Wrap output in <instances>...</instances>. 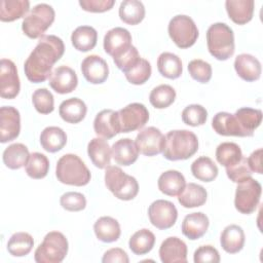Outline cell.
Segmentation results:
<instances>
[{
  "mask_svg": "<svg viewBox=\"0 0 263 263\" xmlns=\"http://www.w3.org/2000/svg\"><path fill=\"white\" fill-rule=\"evenodd\" d=\"M65 45L55 35H43L24 64V71L29 81L40 83L51 75L53 65L63 57Z\"/></svg>",
  "mask_w": 263,
  "mask_h": 263,
  "instance_id": "cell-1",
  "label": "cell"
},
{
  "mask_svg": "<svg viewBox=\"0 0 263 263\" xmlns=\"http://www.w3.org/2000/svg\"><path fill=\"white\" fill-rule=\"evenodd\" d=\"M163 157L167 160H185L193 156L198 150L196 135L187 129H175L165 136Z\"/></svg>",
  "mask_w": 263,
  "mask_h": 263,
  "instance_id": "cell-2",
  "label": "cell"
},
{
  "mask_svg": "<svg viewBox=\"0 0 263 263\" xmlns=\"http://www.w3.org/2000/svg\"><path fill=\"white\" fill-rule=\"evenodd\" d=\"M55 176L61 183L78 187L87 185L91 178L85 163L79 156L72 153L65 154L58 160Z\"/></svg>",
  "mask_w": 263,
  "mask_h": 263,
  "instance_id": "cell-3",
  "label": "cell"
},
{
  "mask_svg": "<svg viewBox=\"0 0 263 263\" xmlns=\"http://www.w3.org/2000/svg\"><path fill=\"white\" fill-rule=\"evenodd\" d=\"M206 45L210 53L219 61H226L234 53V34L225 23H215L206 31Z\"/></svg>",
  "mask_w": 263,
  "mask_h": 263,
  "instance_id": "cell-4",
  "label": "cell"
},
{
  "mask_svg": "<svg viewBox=\"0 0 263 263\" xmlns=\"http://www.w3.org/2000/svg\"><path fill=\"white\" fill-rule=\"evenodd\" d=\"M105 185L120 200H132L139 192V184L136 178L125 174L116 165L106 167Z\"/></svg>",
  "mask_w": 263,
  "mask_h": 263,
  "instance_id": "cell-5",
  "label": "cell"
},
{
  "mask_svg": "<svg viewBox=\"0 0 263 263\" xmlns=\"http://www.w3.org/2000/svg\"><path fill=\"white\" fill-rule=\"evenodd\" d=\"M69 243L66 236L59 231L48 232L34 253L37 263H60L67 256Z\"/></svg>",
  "mask_w": 263,
  "mask_h": 263,
  "instance_id": "cell-6",
  "label": "cell"
},
{
  "mask_svg": "<svg viewBox=\"0 0 263 263\" xmlns=\"http://www.w3.org/2000/svg\"><path fill=\"white\" fill-rule=\"evenodd\" d=\"M55 12L52 6L46 3L35 5L22 22V30L31 39L41 38L44 32L54 21Z\"/></svg>",
  "mask_w": 263,
  "mask_h": 263,
  "instance_id": "cell-7",
  "label": "cell"
},
{
  "mask_svg": "<svg viewBox=\"0 0 263 263\" xmlns=\"http://www.w3.org/2000/svg\"><path fill=\"white\" fill-rule=\"evenodd\" d=\"M167 32L179 48L191 47L198 38V29L194 21L185 14L175 15L168 23Z\"/></svg>",
  "mask_w": 263,
  "mask_h": 263,
  "instance_id": "cell-8",
  "label": "cell"
},
{
  "mask_svg": "<svg viewBox=\"0 0 263 263\" xmlns=\"http://www.w3.org/2000/svg\"><path fill=\"white\" fill-rule=\"evenodd\" d=\"M261 192V184L252 177L238 183L234 197L235 209L245 215L254 213L259 204Z\"/></svg>",
  "mask_w": 263,
  "mask_h": 263,
  "instance_id": "cell-9",
  "label": "cell"
},
{
  "mask_svg": "<svg viewBox=\"0 0 263 263\" xmlns=\"http://www.w3.org/2000/svg\"><path fill=\"white\" fill-rule=\"evenodd\" d=\"M118 112L120 132L129 133L142 128L149 120V111L141 103H132Z\"/></svg>",
  "mask_w": 263,
  "mask_h": 263,
  "instance_id": "cell-10",
  "label": "cell"
},
{
  "mask_svg": "<svg viewBox=\"0 0 263 263\" xmlns=\"http://www.w3.org/2000/svg\"><path fill=\"white\" fill-rule=\"evenodd\" d=\"M148 217L154 227L165 230L175 225L178 218V211L172 201L157 199L149 205Z\"/></svg>",
  "mask_w": 263,
  "mask_h": 263,
  "instance_id": "cell-11",
  "label": "cell"
},
{
  "mask_svg": "<svg viewBox=\"0 0 263 263\" xmlns=\"http://www.w3.org/2000/svg\"><path fill=\"white\" fill-rule=\"evenodd\" d=\"M21 89L20 77L15 64L8 59L0 62V96L3 99H14Z\"/></svg>",
  "mask_w": 263,
  "mask_h": 263,
  "instance_id": "cell-12",
  "label": "cell"
},
{
  "mask_svg": "<svg viewBox=\"0 0 263 263\" xmlns=\"http://www.w3.org/2000/svg\"><path fill=\"white\" fill-rule=\"evenodd\" d=\"M164 140L165 137L158 128L149 126L140 130L136 137L135 143L140 153L146 156H154L162 153Z\"/></svg>",
  "mask_w": 263,
  "mask_h": 263,
  "instance_id": "cell-13",
  "label": "cell"
},
{
  "mask_svg": "<svg viewBox=\"0 0 263 263\" xmlns=\"http://www.w3.org/2000/svg\"><path fill=\"white\" fill-rule=\"evenodd\" d=\"M21 132V116L16 108L3 106L0 108V142L7 143L16 139Z\"/></svg>",
  "mask_w": 263,
  "mask_h": 263,
  "instance_id": "cell-14",
  "label": "cell"
},
{
  "mask_svg": "<svg viewBox=\"0 0 263 263\" xmlns=\"http://www.w3.org/2000/svg\"><path fill=\"white\" fill-rule=\"evenodd\" d=\"M103 44L106 53L115 59L132 46V35L128 30L115 27L105 34Z\"/></svg>",
  "mask_w": 263,
  "mask_h": 263,
  "instance_id": "cell-15",
  "label": "cell"
},
{
  "mask_svg": "<svg viewBox=\"0 0 263 263\" xmlns=\"http://www.w3.org/2000/svg\"><path fill=\"white\" fill-rule=\"evenodd\" d=\"M81 72L89 83L101 84L104 83L109 76V67L103 58L97 54H90L82 61Z\"/></svg>",
  "mask_w": 263,
  "mask_h": 263,
  "instance_id": "cell-16",
  "label": "cell"
},
{
  "mask_svg": "<svg viewBox=\"0 0 263 263\" xmlns=\"http://www.w3.org/2000/svg\"><path fill=\"white\" fill-rule=\"evenodd\" d=\"M93 129L98 136L107 140L120 134L118 112L112 109H104L100 111L95 117Z\"/></svg>",
  "mask_w": 263,
  "mask_h": 263,
  "instance_id": "cell-17",
  "label": "cell"
},
{
  "mask_svg": "<svg viewBox=\"0 0 263 263\" xmlns=\"http://www.w3.org/2000/svg\"><path fill=\"white\" fill-rule=\"evenodd\" d=\"M48 83L58 93H70L77 87L78 77L72 68L68 66H60L51 73Z\"/></svg>",
  "mask_w": 263,
  "mask_h": 263,
  "instance_id": "cell-18",
  "label": "cell"
},
{
  "mask_svg": "<svg viewBox=\"0 0 263 263\" xmlns=\"http://www.w3.org/2000/svg\"><path fill=\"white\" fill-rule=\"evenodd\" d=\"M159 257L162 263H186L187 246L181 238L170 236L161 242Z\"/></svg>",
  "mask_w": 263,
  "mask_h": 263,
  "instance_id": "cell-19",
  "label": "cell"
},
{
  "mask_svg": "<svg viewBox=\"0 0 263 263\" xmlns=\"http://www.w3.org/2000/svg\"><path fill=\"white\" fill-rule=\"evenodd\" d=\"M234 69L237 75L245 81L253 82L261 76V63L250 53H240L234 60Z\"/></svg>",
  "mask_w": 263,
  "mask_h": 263,
  "instance_id": "cell-20",
  "label": "cell"
},
{
  "mask_svg": "<svg viewBox=\"0 0 263 263\" xmlns=\"http://www.w3.org/2000/svg\"><path fill=\"white\" fill-rule=\"evenodd\" d=\"M139 153L136 143L129 138L116 141L111 148V154L114 161L123 166H128L136 162L139 157Z\"/></svg>",
  "mask_w": 263,
  "mask_h": 263,
  "instance_id": "cell-21",
  "label": "cell"
},
{
  "mask_svg": "<svg viewBox=\"0 0 263 263\" xmlns=\"http://www.w3.org/2000/svg\"><path fill=\"white\" fill-rule=\"evenodd\" d=\"M210 225L209 218L201 212L191 213L185 216L182 222V233L189 239L195 240L205 234Z\"/></svg>",
  "mask_w": 263,
  "mask_h": 263,
  "instance_id": "cell-22",
  "label": "cell"
},
{
  "mask_svg": "<svg viewBox=\"0 0 263 263\" xmlns=\"http://www.w3.org/2000/svg\"><path fill=\"white\" fill-rule=\"evenodd\" d=\"M246 236L242 228L236 224L226 226L220 236L222 249L228 254H236L240 252L245 246Z\"/></svg>",
  "mask_w": 263,
  "mask_h": 263,
  "instance_id": "cell-23",
  "label": "cell"
},
{
  "mask_svg": "<svg viewBox=\"0 0 263 263\" xmlns=\"http://www.w3.org/2000/svg\"><path fill=\"white\" fill-rule=\"evenodd\" d=\"M225 7L233 23L245 25L253 18L255 2L253 0H227Z\"/></svg>",
  "mask_w": 263,
  "mask_h": 263,
  "instance_id": "cell-24",
  "label": "cell"
},
{
  "mask_svg": "<svg viewBox=\"0 0 263 263\" xmlns=\"http://www.w3.org/2000/svg\"><path fill=\"white\" fill-rule=\"evenodd\" d=\"M87 154L92 164L99 168H106L111 162V148L104 138H93L87 145Z\"/></svg>",
  "mask_w": 263,
  "mask_h": 263,
  "instance_id": "cell-25",
  "label": "cell"
},
{
  "mask_svg": "<svg viewBox=\"0 0 263 263\" xmlns=\"http://www.w3.org/2000/svg\"><path fill=\"white\" fill-rule=\"evenodd\" d=\"M87 107L79 98H70L63 101L59 107L61 118L68 123H78L82 121L86 115Z\"/></svg>",
  "mask_w": 263,
  "mask_h": 263,
  "instance_id": "cell-26",
  "label": "cell"
},
{
  "mask_svg": "<svg viewBox=\"0 0 263 263\" xmlns=\"http://www.w3.org/2000/svg\"><path fill=\"white\" fill-rule=\"evenodd\" d=\"M93 231L97 238L103 242L116 241L121 234L118 221L109 216L99 218L93 224Z\"/></svg>",
  "mask_w": 263,
  "mask_h": 263,
  "instance_id": "cell-27",
  "label": "cell"
},
{
  "mask_svg": "<svg viewBox=\"0 0 263 263\" xmlns=\"http://www.w3.org/2000/svg\"><path fill=\"white\" fill-rule=\"evenodd\" d=\"M212 126L214 130L221 136L245 137L234 114L228 112H218L213 117Z\"/></svg>",
  "mask_w": 263,
  "mask_h": 263,
  "instance_id": "cell-28",
  "label": "cell"
},
{
  "mask_svg": "<svg viewBox=\"0 0 263 263\" xmlns=\"http://www.w3.org/2000/svg\"><path fill=\"white\" fill-rule=\"evenodd\" d=\"M158 189L165 195L177 196L179 195L186 185V180L182 173L170 170L162 173L158 178Z\"/></svg>",
  "mask_w": 263,
  "mask_h": 263,
  "instance_id": "cell-29",
  "label": "cell"
},
{
  "mask_svg": "<svg viewBox=\"0 0 263 263\" xmlns=\"http://www.w3.org/2000/svg\"><path fill=\"white\" fill-rule=\"evenodd\" d=\"M208 198L206 190L198 184L188 183L178 195V201L186 209L198 208L205 203Z\"/></svg>",
  "mask_w": 263,
  "mask_h": 263,
  "instance_id": "cell-30",
  "label": "cell"
},
{
  "mask_svg": "<svg viewBox=\"0 0 263 263\" xmlns=\"http://www.w3.org/2000/svg\"><path fill=\"white\" fill-rule=\"evenodd\" d=\"M234 116L242 130L245 137H252L256 128L259 127L262 121V112L260 109L243 107L238 109Z\"/></svg>",
  "mask_w": 263,
  "mask_h": 263,
  "instance_id": "cell-31",
  "label": "cell"
},
{
  "mask_svg": "<svg viewBox=\"0 0 263 263\" xmlns=\"http://www.w3.org/2000/svg\"><path fill=\"white\" fill-rule=\"evenodd\" d=\"M98 41L97 30L91 26H79L71 35V42L75 49L86 52L95 48Z\"/></svg>",
  "mask_w": 263,
  "mask_h": 263,
  "instance_id": "cell-32",
  "label": "cell"
},
{
  "mask_svg": "<svg viewBox=\"0 0 263 263\" xmlns=\"http://www.w3.org/2000/svg\"><path fill=\"white\" fill-rule=\"evenodd\" d=\"M67 143L66 133L59 126H47L40 135L41 147L50 153L62 150Z\"/></svg>",
  "mask_w": 263,
  "mask_h": 263,
  "instance_id": "cell-33",
  "label": "cell"
},
{
  "mask_svg": "<svg viewBox=\"0 0 263 263\" xmlns=\"http://www.w3.org/2000/svg\"><path fill=\"white\" fill-rule=\"evenodd\" d=\"M30 157L29 149L22 143H14L9 145L3 151V162L10 170H18L26 166Z\"/></svg>",
  "mask_w": 263,
  "mask_h": 263,
  "instance_id": "cell-34",
  "label": "cell"
},
{
  "mask_svg": "<svg viewBox=\"0 0 263 263\" xmlns=\"http://www.w3.org/2000/svg\"><path fill=\"white\" fill-rule=\"evenodd\" d=\"M157 69L161 76L168 79H177L183 72L182 61L177 54L164 51L157 59Z\"/></svg>",
  "mask_w": 263,
  "mask_h": 263,
  "instance_id": "cell-35",
  "label": "cell"
},
{
  "mask_svg": "<svg viewBox=\"0 0 263 263\" xmlns=\"http://www.w3.org/2000/svg\"><path fill=\"white\" fill-rule=\"evenodd\" d=\"M120 20L130 26L140 24L145 17V6L138 0H124L119 6Z\"/></svg>",
  "mask_w": 263,
  "mask_h": 263,
  "instance_id": "cell-36",
  "label": "cell"
},
{
  "mask_svg": "<svg viewBox=\"0 0 263 263\" xmlns=\"http://www.w3.org/2000/svg\"><path fill=\"white\" fill-rule=\"evenodd\" d=\"M30 8L28 0H1L0 20L1 22H13L23 17Z\"/></svg>",
  "mask_w": 263,
  "mask_h": 263,
  "instance_id": "cell-37",
  "label": "cell"
},
{
  "mask_svg": "<svg viewBox=\"0 0 263 263\" xmlns=\"http://www.w3.org/2000/svg\"><path fill=\"white\" fill-rule=\"evenodd\" d=\"M191 173L199 181L212 182L217 178L219 170L210 157L200 156L192 162Z\"/></svg>",
  "mask_w": 263,
  "mask_h": 263,
  "instance_id": "cell-38",
  "label": "cell"
},
{
  "mask_svg": "<svg viewBox=\"0 0 263 263\" xmlns=\"http://www.w3.org/2000/svg\"><path fill=\"white\" fill-rule=\"evenodd\" d=\"M155 243V235L146 228L135 232L128 241V247L135 255H145L149 253Z\"/></svg>",
  "mask_w": 263,
  "mask_h": 263,
  "instance_id": "cell-39",
  "label": "cell"
},
{
  "mask_svg": "<svg viewBox=\"0 0 263 263\" xmlns=\"http://www.w3.org/2000/svg\"><path fill=\"white\" fill-rule=\"evenodd\" d=\"M34 246V239L27 232L13 233L7 242V251L13 257H24L28 255Z\"/></svg>",
  "mask_w": 263,
  "mask_h": 263,
  "instance_id": "cell-40",
  "label": "cell"
},
{
  "mask_svg": "<svg viewBox=\"0 0 263 263\" xmlns=\"http://www.w3.org/2000/svg\"><path fill=\"white\" fill-rule=\"evenodd\" d=\"M241 158V149L237 144L233 142L221 143L216 149V159L221 165L225 167L237 163Z\"/></svg>",
  "mask_w": 263,
  "mask_h": 263,
  "instance_id": "cell-41",
  "label": "cell"
},
{
  "mask_svg": "<svg viewBox=\"0 0 263 263\" xmlns=\"http://www.w3.org/2000/svg\"><path fill=\"white\" fill-rule=\"evenodd\" d=\"M176 99V90L168 84H160L154 87L150 95L149 101L156 109H164L170 107Z\"/></svg>",
  "mask_w": 263,
  "mask_h": 263,
  "instance_id": "cell-42",
  "label": "cell"
},
{
  "mask_svg": "<svg viewBox=\"0 0 263 263\" xmlns=\"http://www.w3.org/2000/svg\"><path fill=\"white\" fill-rule=\"evenodd\" d=\"M27 175L32 179H43L46 177L49 170L48 158L39 152H34L30 154L29 160L25 166Z\"/></svg>",
  "mask_w": 263,
  "mask_h": 263,
  "instance_id": "cell-43",
  "label": "cell"
},
{
  "mask_svg": "<svg viewBox=\"0 0 263 263\" xmlns=\"http://www.w3.org/2000/svg\"><path fill=\"white\" fill-rule=\"evenodd\" d=\"M151 72L152 69L150 63L147 60L141 58L138 64L135 67H133L129 71L124 73V75L129 83L135 85H141L148 81V79L151 76Z\"/></svg>",
  "mask_w": 263,
  "mask_h": 263,
  "instance_id": "cell-44",
  "label": "cell"
},
{
  "mask_svg": "<svg viewBox=\"0 0 263 263\" xmlns=\"http://www.w3.org/2000/svg\"><path fill=\"white\" fill-rule=\"evenodd\" d=\"M208 118V111L198 104H191L182 111V120L185 124L190 126H199L205 123Z\"/></svg>",
  "mask_w": 263,
  "mask_h": 263,
  "instance_id": "cell-45",
  "label": "cell"
},
{
  "mask_svg": "<svg viewBox=\"0 0 263 263\" xmlns=\"http://www.w3.org/2000/svg\"><path fill=\"white\" fill-rule=\"evenodd\" d=\"M32 103L40 114H49L54 109V99L47 88H38L32 95Z\"/></svg>",
  "mask_w": 263,
  "mask_h": 263,
  "instance_id": "cell-46",
  "label": "cell"
},
{
  "mask_svg": "<svg viewBox=\"0 0 263 263\" xmlns=\"http://www.w3.org/2000/svg\"><path fill=\"white\" fill-rule=\"evenodd\" d=\"M188 72L190 76L200 83H208L212 78V66L200 59H195L189 62Z\"/></svg>",
  "mask_w": 263,
  "mask_h": 263,
  "instance_id": "cell-47",
  "label": "cell"
},
{
  "mask_svg": "<svg viewBox=\"0 0 263 263\" xmlns=\"http://www.w3.org/2000/svg\"><path fill=\"white\" fill-rule=\"evenodd\" d=\"M60 203L63 209L69 212H79L85 209L86 198L80 192L69 191L64 193L60 198Z\"/></svg>",
  "mask_w": 263,
  "mask_h": 263,
  "instance_id": "cell-48",
  "label": "cell"
},
{
  "mask_svg": "<svg viewBox=\"0 0 263 263\" xmlns=\"http://www.w3.org/2000/svg\"><path fill=\"white\" fill-rule=\"evenodd\" d=\"M226 174H227V177L233 183H237V184L252 177V171L248 165L247 158L243 156L237 163L226 167Z\"/></svg>",
  "mask_w": 263,
  "mask_h": 263,
  "instance_id": "cell-49",
  "label": "cell"
},
{
  "mask_svg": "<svg viewBox=\"0 0 263 263\" xmlns=\"http://www.w3.org/2000/svg\"><path fill=\"white\" fill-rule=\"evenodd\" d=\"M140 59H141V57L139 54L138 49L134 45H132L121 55L113 59V62L119 70H121L123 73H126L127 71H129L133 67H135L138 64Z\"/></svg>",
  "mask_w": 263,
  "mask_h": 263,
  "instance_id": "cell-50",
  "label": "cell"
},
{
  "mask_svg": "<svg viewBox=\"0 0 263 263\" xmlns=\"http://www.w3.org/2000/svg\"><path fill=\"white\" fill-rule=\"evenodd\" d=\"M193 260L195 263H218L220 262V255L213 246H200L195 250Z\"/></svg>",
  "mask_w": 263,
  "mask_h": 263,
  "instance_id": "cell-51",
  "label": "cell"
},
{
  "mask_svg": "<svg viewBox=\"0 0 263 263\" xmlns=\"http://www.w3.org/2000/svg\"><path fill=\"white\" fill-rule=\"evenodd\" d=\"M115 4L114 0H80V7L88 12H105Z\"/></svg>",
  "mask_w": 263,
  "mask_h": 263,
  "instance_id": "cell-52",
  "label": "cell"
},
{
  "mask_svg": "<svg viewBox=\"0 0 263 263\" xmlns=\"http://www.w3.org/2000/svg\"><path fill=\"white\" fill-rule=\"evenodd\" d=\"M103 263H128L129 259L125 251L120 248H112L105 252L103 258Z\"/></svg>",
  "mask_w": 263,
  "mask_h": 263,
  "instance_id": "cell-53",
  "label": "cell"
},
{
  "mask_svg": "<svg viewBox=\"0 0 263 263\" xmlns=\"http://www.w3.org/2000/svg\"><path fill=\"white\" fill-rule=\"evenodd\" d=\"M262 148H259L252 152V154L247 158L248 165L250 170L259 175L262 174Z\"/></svg>",
  "mask_w": 263,
  "mask_h": 263,
  "instance_id": "cell-54",
  "label": "cell"
}]
</instances>
